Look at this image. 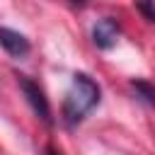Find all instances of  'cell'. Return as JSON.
<instances>
[{
    "label": "cell",
    "mask_w": 155,
    "mask_h": 155,
    "mask_svg": "<svg viewBox=\"0 0 155 155\" xmlns=\"http://www.w3.org/2000/svg\"><path fill=\"white\" fill-rule=\"evenodd\" d=\"M19 87H22L29 107L34 109V114H36L46 126H51L53 119H51V107H48V99L44 97V90H41L34 80H29V78H19Z\"/></svg>",
    "instance_id": "2"
},
{
    "label": "cell",
    "mask_w": 155,
    "mask_h": 155,
    "mask_svg": "<svg viewBox=\"0 0 155 155\" xmlns=\"http://www.w3.org/2000/svg\"><path fill=\"white\" fill-rule=\"evenodd\" d=\"M97 104H99L97 82L90 75L78 73L73 78V85H70V90L65 94V102H63V121L68 126H78Z\"/></svg>",
    "instance_id": "1"
},
{
    "label": "cell",
    "mask_w": 155,
    "mask_h": 155,
    "mask_svg": "<svg viewBox=\"0 0 155 155\" xmlns=\"http://www.w3.org/2000/svg\"><path fill=\"white\" fill-rule=\"evenodd\" d=\"M136 7L145 15V19H148V22H155V5H153V2H138Z\"/></svg>",
    "instance_id": "6"
},
{
    "label": "cell",
    "mask_w": 155,
    "mask_h": 155,
    "mask_svg": "<svg viewBox=\"0 0 155 155\" xmlns=\"http://www.w3.org/2000/svg\"><path fill=\"white\" fill-rule=\"evenodd\" d=\"M119 31H121V29H119V22H116L114 17H102V19H97V24L92 27V41H94L97 48L107 51V48H111V46L116 44Z\"/></svg>",
    "instance_id": "3"
},
{
    "label": "cell",
    "mask_w": 155,
    "mask_h": 155,
    "mask_svg": "<svg viewBox=\"0 0 155 155\" xmlns=\"http://www.w3.org/2000/svg\"><path fill=\"white\" fill-rule=\"evenodd\" d=\"M131 87L138 92V97H140L143 102L155 104V85H150V82H145V80H133Z\"/></svg>",
    "instance_id": "5"
},
{
    "label": "cell",
    "mask_w": 155,
    "mask_h": 155,
    "mask_svg": "<svg viewBox=\"0 0 155 155\" xmlns=\"http://www.w3.org/2000/svg\"><path fill=\"white\" fill-rule=\"evenodd\" d=\"M0 46H2L10 56H15V58L27 56L29 48H31V44H29V39H27L24 34H19V31H15V29H7V27H0Z\"/></svg>",
    "instance_id": "4"
},
{
    "label": "cell",
    "mask_w": 155,
    "mask_h": 155,
    "mask_svg": "<svg viewBox=\"0 0 155 155\" xmlns=\"http://www.w3.org/2000/svg\"><path fill=\"white\" fill-rule=\"evenodd\" d=\"M46 155H61V153H58L53 145H48V148H46Z\"/></svg>",
    "instance_id": "7"
}]
</instances>
